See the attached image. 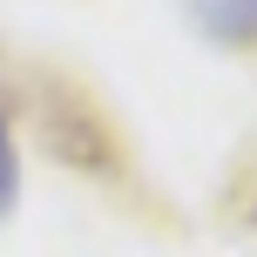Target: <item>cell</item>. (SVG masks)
Listing matches in <instances>:
<instances>
[{
    "mask_svg": "<svg viewBox=\"0 0 257 257\" xmlns=\"http://www.w3.org/2000/svg\"><path fill=\"white\" fill-rule=\"evenodd\" d=\"M190 21L203 27L210 41L250 48V41H257V0H190Z\"/></svg>",
    "mask_w": 257,
    "mask_h": 257,
    "instance_id": "1",
    "label": "cell"
},
{
    "mask_svg": "<svg viewBox=\"0 0 257 257\" xmlns=\"http://www.w3.org/2000/svg\"><path fill=\"white\" fill-rule=\"evenodd\" d=\"M14 196H21V156H14V136L0 122V217L14 210Z\"/></svg>",
    "mask_w": 257,
    "mask_h": 257,
    "instance_id": "2",
    "label": "cell"
}]
</instances>
